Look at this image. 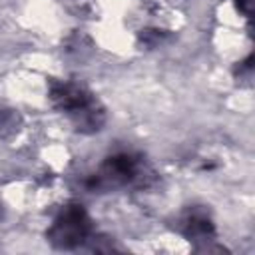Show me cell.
Returning a JSON list of instances; mask_svg holds the SVG:
<instances>
[{"instance_id": "1", "label": "cell", "mask_w": 255, "mask_h": 255, "mask_svg": "<svg viewBox=\"0 0 255 255\" xmlns=\"http://www.w3.org/2000/svg\"><path fill=\"white\" fill-rule=\"evenodd\" d=\"M52 102L54 106L64 112L78 129L82 131H96L102 128L106 116L100 108L98 100L82 86L72 82H60L52 86Z\"/></svg>"}, {"instance_id": "2", "label": "cell", "mask_w": 255, "mask_h": 255, "mask_svg": "<svg viewBox=\"0 0 255 255\" xmlns=\"http://www.w3.org/2000/svg\"><path fill=\"white\" fill-rule=\"evenodd\" d=\"M92 231L90 217L86 209L78 203L66 205L62 213L54 219L52 227L48 229V239L58 249H74L88 239Z\"/></svg>"}, {"instance_id": "3", "label": "cell", "mask_w": 255, "mask_h": 255, "mask_svg": "<svg viewBox=\"0 0 255 255\" xmlns=\"http://www.w3.org/2000/svg\"><path fill=\"white\" fill-rule=\"evenodd\" d=\"M141 161L133 153H116L106 159V163L100 167L98 173H94L88 179L90 189H108L118 185L133 183L139 177Z\"/></svg>"}, {"instance_id": "4", "label": "cell", "mask_w": 255, "mask_h": 255, "mask_svg": "<svg viewBox=\"0 0 255 255\" xmlns=\"http://www.w3.org/2000/svg\"><path fill=\"white\" fill-rule=\"evenodd\" d=\"M183 233L187 237H191V239L207 241V239H211L215 235V229H213V223L207 217V213H203L199 209H193L183 219Z\"/></svg>"}, {"instance_id": "5", "label": "cell", "mask_w": 255, "mask_h": 255, "mask_svg": "<svg viewBox=\"0 0 255 255\" xmlns=\"http://www.w3.org/2000/svg\"><path fill=\"white\" fill-rule=\"evenodd\" d=\"M0 213H2V209H0Z\"/></svg>"}]
</instances>
